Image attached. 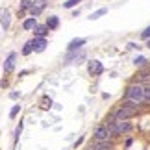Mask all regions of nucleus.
<instances>
[{
    "instance_id": "f257e3e1",
    "label": "nucleus",
    "mask_w": 150,
    "mask_h": 150,
    "mask_svg": "<svg viewBox=\"0 0 150 150\" xmlns=\"http://www.w3.org/2000/svg\"><path fill=\"white\" fill-rule=\"evenodd\" d=\"M135 113H137V104H135V102H132V100H128V102L120 104V106L115 109L111 115L115 117V120H126V119L134 117Z\"/></svg>"
},
{
    "instance_id": "f03ea898",
    "label": "nucleus",
    "mask_w": 150,
    "mask_h": 150,
    "mask_svg": "<svg viewBox=\"0 0 150 150\" xmlns=\"http://www.w3.org/2000/svg\"><path fill=\"white\" fill-rule=\"evenodd\" d=\"M126 98L135 102V104H141V102H146L145 100V87L141 83H134L126 89Z\"/></svg>"
},
{
    "instance_id": "7ed1b4c3",
    "label": "nucleus",
    "mask_w": 150,
    "mask_h": 150,
    "mask_svg": "<svg viewBox=\"0 0 150 150\" xmlns=\"http://www.w3.org/2000/svg\"><path fill=\"white\" fill-rule=\"evenodd\" d=\"M93 137H95L96 141H108L111 135H109V130H108V126H106V124H100V126H96V128H95V134H93Z\"/></svg>"
},
{
    "instance_id": "20e7f679",
    "label": "nucleus",
    "mask_w": 150,
    "mask_h": 150,
    "mask_svg": "<svg viewBox=\"0 0 150 150\" xmlns=\"http://www.w3.org/2000/svg\"><path fill=\"white\" fill-rule=\"evenodd\" d=\"M87 72L91 74V76H100V74L104 72L102 63H100V61H96V59H91V61L87 63Z\"/></svg>"
},
{
    "instance_id": "39448f33",
    "label": "nucleus",
    "mask_w": 150,
    "mask_h": 150,
    "mask_svg": "<svg viewBox=\"0 0 150 150\" xmlns=\"http://www.w3.org/2000/svg\"><path fill=\"white\" fill-rule=\"evenodd\" d=\"M15 59H17V54H15V52H11V54L8 56V59H6V63H4V72H6V74L13 71V67H15Z\"/></svg>"
},
{
    "instance_id": "423d86ee",
    "label": "nucleus",
    "mask_w": 150,
    "mask_h": 150,
    "mask_svg": "<svg viewBox=\"0 0 150 150\" xmlns=\"http://www.w3.org/2000/svg\"><path fill=\"white\" fill-rule=\"evenodd\" d=\"M85 43H87V39H72V41L69 43L67 50H69V52H71V50H80V48H82Z\"/></svg>"
},
{
    "instance_id": "0eeeda50",
    "label": "nucleus",
    "mask_w": 150,
    "mask_h": 150,
    "mask_svg": "<svg viewBox=\"0 0 150 150\" xmlns=\"http://www.w3.org/2000/svg\"><path fill=\"white\" fill-rule=\"evenodd\" d=\"M45 47H47V39L45 37H35L33 39V50L35 52H43Z\"/></svg>"
},
{
    "instance_id": "6e6552de",
    "label": "nucleus",
    "mask_w": 150,
    "mask_h": 150,
    "mask_svg": "<svg viewBox=\"0 0 150 150\" xmlns=\"http://www.w3.org/2000/svg\"><path fill=\"white\" fill-rule=\"evenodd\" d=\"M132 130V124L130 122H126V120H117V132H119V135L120 134H126V132H130Z\"/></svg>"
},
{
    "instance_id": "1a4fd4ad",
    "label": "nucleus",
    "mask_w": 150,
    "mask_h": 150,
    "mask_svg": "<svg viewBox=\"0 0 150 150\" xmlns=\"http://www.w3.org/2000/svg\"><path fill=\"white\" fill-rule=\"evenodd\" d=\"M57 24H59V19H57L56 15H52V17L47 19V28H48V30H56Z\"/></svg>"
},
{
    "instance_id": "9d476101",
    "label": "nucleus",
    "mask_w": 150,
    "mask_h": 150,
    "mask_svg": "<svg viewBox=\"0 0 150 150\" xmlns=\"http://www.w3.org/2000/svg\"><path fill=\"white\" fill-rule=\"evenodd\" d=\"M33 30H35V37H45L48 33V28H47V24H37L35 28H33Z\"/></svg>"
},
{
    "instance_id": "9b49d317",
    "label": "nucleus",
    "mask_w": 150,
    "mask_h": 150,
    "mask_svg": "<svg viewBox=\"0 0 150 150\" xmlns=\"http://www.w3.org/2000/svg\"><path fill=\"white\" fill-rule=\"evenodd\" d=\"M37 26V21H35V17H30L28 21H24L22 22V28L24 30H32V28H35Z\"/></svg>"
},
{
    "instance_id": "f8f14e48",
    "label": "nucleus",
    "mask_w": 150,
    "mask_h": 150,
    "mask_svg": "<svg viewBox=\"0 0 150 150\" xmlns=\"http://www.w3.org/2000/svg\"><path fill=\"white\" fill-rule=\"evenodd\" d=\"M2 28L4 30L9 28V11L8 9H4V13H2Z\"/></svg>"
},
{
    "instance_id": "ddd939ff",
    "label": "nucleus",
    "mask_w": 150,
    "mask_h": 150,
    "mask_svg": "<svg viewBox=\"0 0 150 150\" xmlns=\"http://www.w3.org/2000/svg\"><path fill=\"white\" fill-rule=\"evenodd\" d=\"M106 13H108V8H102V9H98V11H95V13H91L89 19H91V21H96V19H100V17L106 15Z\"/></svg>"
},
{
    "instance_id": "4468645a",
    "label": "nucleus",
    "mask_w": 150,
    "mask_h": 150,
    "mask_svg": "<svg viewBox=\"0 0 150 150\" xmlns=\"http://www.w3.org/2000/svg\"><path fill=\"white\" fill-rule=\"evenodd\" d=\"M32 52H33V41H28L24 45V48H22V54H24V56H30Z\"/></svg>"
},
{
    "instance_id": "2eb2a0df",
    "label": "nucleus",
    "mask_w": 150,
    "mask_h": 150,
    "mask_svg": "<svg viewBox=\"0 0 150 150\" xmlns=\"http://www.w3.org/2000/svg\"><path fill=\"white\" fill-rule=\"evenodd\" d=\"M146 61H148V59H146L145 56H137L135 59H134V63H135V67H143V65H146Z\"/></svg>"
},
{
    "instance_id": "dca6fc26",
    "label": "nucleus",
    "mask_w": 150,
    "mask_h": 150,
    "mask_svg": "<svg viewBox=\"0 0 150 150\" xmlns=\"http://www.w3.org/2000/svg\"><path fill=\"white\" fill-rule=\"evenodd\" d=\"M32 8V0H21V11H26Z\"/></svg>"
},
{
    "instance_id": "f3484780",
    "label": "nucleus",
    "mask_w": 150,
    "mask_h": 150,
    "mask_svg": "<svg viewBox=\"0 0 150 150\" xmlns=\"http://www.w3.org/2000/svg\"><path fill=\"white\" fill-rule=\"evenodd\" d=\"M78 2H82V0H67L65 4H63V8H74V6H78Z\"/></svg>"
},
{
    "instance_id": "a211bd4d",
    "label": "nucleus",
    "mask_w": 150,
    "mask_h": 150,
    "mask_svg": "<svg viewBox=\"0 0 150 150\" xmlns=\"http://www.w3.org/2000/svg\"><path fill=\"white\" fill-rule=\"evenodd\" d=\"M19 111H21V106L17 104V106H13V108H11V111H9V117H11V119H15V117H17V113H19Z\"/></svg>"
},
{
    "instance_id": "6ab92c4d",
    "label": "nucleus",
    "mask_w": 150,
    "mask_h": 150,
    "mask_svg": "<svg viewBox=\"0 0 150 150\" xmlns=\"http://www.w3.org/2000/svg\"><path fill=\"white\" fill-rule=\"evenodd\" d=\"M50 106H52V100L48 98V96H45V98H43V108H45V109H48Z\"/></svg>"
},
{
    "instance_id": "aec40b11",
    "label": "nucleus",
    "mask_w": 150,
    "mask_h": 150,
    "mask_svg": "<svg viewBox=\"0 0 150 150\" xmlns=\"http://www.w3.org/2000/svg\"><path fill=\"white\" fill-rule=\"evenodd\" d=\"M145 100L150 102V85H146V87H145Z\"/></svg>"
},
{
    "instance_id": "412c9836",
    "label": "nucleus",
    "mask_w": 150,
    "mask_h": 150,
    "mask_svg": "<svg viewBox=\"0 0 150 150\" xmlns=\"http://www.w3.org/2000/svg\"><path fill=\"white\" fill-rule=\"evenodd\" d=\"M141 37H143V39H150V26H148L146 30H145V32L141 33Z\"/></svg>"
},
{
    "instance_id": "4be33fe9",
    "label": "nucleus",
    "mask_w": 150,
    "mask_h": 150,
    "mask_svg": "<svg viewBox=\"0 0 150 150\" xmlns=\"http://www.w3.org/2000/svg\"><path fill=\"white\" fill-rule=\"evenodd\" d=\"M128 48H134V50L137 48V50H139L141 47H139V45H135V43H130V45H128Z\"/></svg>"
},
{
    "instance_id": "5701e85b",
    "label": "nucleus",
    "mask_w": 150,
    "mask_h": 150,
    "mask_svg": "<svg viewBox=\"0 0 150 150\" xmlns=\"http://www.w3.org/2000/svg\"><path fill=\"white\" fill-rule=\"evenodd\" d=\"M19 96H21L19 93H11V95H9V98H13V100H17V98H19Z\"/></svg>"
},
{
    "instance_id": "b1692460",
    "label": "nucleus",
    "mask_w": 150,
    "mask_h": 150,
    "mask_svg": "<svg viewBox=\"0 0 150 150\" xmlns=\"http://www.w3.org/2000/svg\"><path fill=\"white\" fill-rule=\"evenodd\" d=\"M146 47H148V48H150V39H148V43H146Z\"/></svg>"
}]
</instances>
